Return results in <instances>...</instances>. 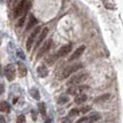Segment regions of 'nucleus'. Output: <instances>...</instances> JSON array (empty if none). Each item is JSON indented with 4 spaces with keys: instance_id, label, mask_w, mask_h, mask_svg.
I'll list each match as a JSON object with an SVG mask.
<instances>
[{
    "instance_id": "25",
    "label": "nucleus",
    "mask_w": 123,
    "mask_h": 123,
    "mask_svg": "<svg viewBox=\"0 0 123 123\" xmlns=\"http://www.w3.org/2000/svg\"><path fill=\"white\" fill-rule=\"evenodd\" d=\"M4 92H5V86H4V84H1L0 83V95Z\"/></svg>"
},
{
    "instance_id": "3",
    "label": "nucleus",
    "mask_w": 123,
    "mask_h": 123,
    "mask_svg": "<svg viewBox=\"0 0 123 123\" xmlns=\"http://www.w3.org/2000/svg\"><path fill=\"white\" fill-rule=\"evenodd\" d=\"M5 76L8 81H12L16 78V68L13 64H7L5 67Z\"/></svg>"
},
{
    "instance_id": "26",
    "label": "nucleus",
    "mask_w": 123,
    "mask_h": 123,
    "mask_svg": "<svg viewBox=\"0 0 123 123\" xmlns=\"http://www.w3.org/2000/svg\"><path fill=\"white\" fill-rule=\"evenodd\" d=\"M6 120H5V117H3L2 115H0V123H5Z\"/></svg>"
},
{
    "instance_id": "13",
    "label": "nucleus",
    "mask_w": 123,
    "mask_h": 123,
    "mask_svg": "<svg viewBox=\"0 0 123 123\" xmlns=\"http://www.w3.org/2000/svg\"><path fill=\"white\" fill-rule=\"evenodd\" d=\"M36 23H37V19L35 18V17L33 15H31L30 18H29V21H28V24L26 26V31H29L30 30H31V28L36 24Z\"/></svg>"
},
{
    "instance_id": "29",
    "label": "nucleus",
    "mask_w": 123,
    "mask_h": 123,
    "mask_svg": "<svg viewBox=\"0 0 123 123\" xmlns=\"http://www.w3.org/2000/svg\"><path fill=\"white\" fill-rule=\"evenodd\" d=\"M2 75V67H1V64H0V76Z\"/></svg>"
},
{
    "instance_id": "18",
    "label": "nucleus",
    "mask_w": 123,
    "mask_h": 123,
    "mask_svg": "<svg viewBox=\"0 0 123 123\" xmlns=\"http://www.w3.org/2000/svg\"><path fill=\"white\" fill-rule=\"evenodd\" d=\"M109 94L108 93H105V94H104V95H101V96H99V97H97V98H95V100H94V102L95 103H99V102H105V101H106L107 99L109 98Z\"/></svg>"
},
{
    "instance_id": "21",
    "label": "nucleus",
    "mask_w": 123,
    "mask_h": 123,
    "mask_svg": "<svg viewBox=\"0 0 123 123\" xmlns=\"http://www.w3.org/2000/svg\"><path fill=\"white\" fill-rule=\"evenodd\" d=\"M101 117V116L99 115V114H93L92 115L91 117H89V121H92V122H94V121H96V120H98L99 118Z\"/></svg>"
},
{
    "instance_id": "11",
    "label": "nucleus",
    "mask_w": 123,
    "mask_h": 123,
    "mask_svg": "<svg viewBox=\"0 0 123 123\" xmlns=\"http://www.w3.org/2000/svg\"><path fill=\"white\" fill-rule=\"evenodd\" d=\"M18 72L20 78H23V77H25V76L27 75L28 69H27V67L24 65V63H22V62H18Z\"/></svg>"
},
{
    "instance_id": "15",
    "label": "nucleus",
    "mask_w": 123,
    "mask_h": 123,
    "mask_svg": "<svg viewBox=\"0 0 123 123\" xmlns=\"http://www.w3.org/2000/svg\"><path fill=\"white\" fill-rule=\"evenodd\" d=\"M10 108H9V105L6 103V101H1L0 102V111L2 112H9Z\"/></svg>"
},
{
    "instance_id": "16",
    "label": "nucleus",
    "mask_w": 123,
    "mask_h": 123,
    "mask_svg": "<svg viewBox=\"0 0 123 123\" xmlns=\"http://www.w3.org/2000/svg\"><path fill=\"white\" fill-rule=\"evenodd\" d=\"M30 93L35 100H38V101L40 100V93H39V91L37 90L36 88H31V91H30Z\"/></svg>"
},
{
    "instance_id": "27",
    "label": "nucleus",
    "mask_w": 123,
    "mask_h": 123,
    "mask_svg": "<svg viewBox=\"0 0 123 123\" xmlns=\"http://www.w3.org/2000/svg\"><path fill=\"white\" fill-rule=\"evenodd\" d=\"M70 121H71V119H69V118H64L63 119V123H70Z\"/></svg>"
},
{
    "instance_id": "10",
    "label": "nucleus",
    "mask_w": 123,
    "mask_h": 123,
    "mask_svg": "<svg viewBox=\"0 0 123 123\" xmlns=\"http://www.w3.org/2000/svg\"><path fill=\"white\" fill-rule=\"evenodd\" d=\"M48 28H43V30H42V31H41V33H40V36H39V38H38V40H37V43L36 44H35V47H34V50H36L38 47H39V45L42 43V42H43V40H44V38L46 37V35H47V33H48Z\"/></svg>"
},
{
    "instance_id": "28",
    "label": "nucleus",
    "mask_w": 123,
    "mask_h": 123,
    "mask_svg": "<svg viewBox=\"0 0 123 123\" xmlns=\"http://www.w3.org/2000/svg\"><path fill=\"white\" fill-rule=\"evenodd\" d=\"M20 1H21V0H14V2H15V4H16V5H18Z\"/></svg>"
},
{
    "instance_id": "4",
    "label": "nucleus",
    "mask_w": 123,
    "mask_h": 123,
    "mask_svg": "<svg viewBox=\"0 0 123 123\" xmlns=\"http://www.w3.org/2000/svg\"><path fill=\"white\" fill-rule=\"evenodd\" d=\"M41 31V28L40 27H36L33 31H31V33L30 34V36L28 37V39H27V43H26V49L28 52H30L31 49V46H32V44L34 43V41H35V38L36 36L39 34V31Z\"/></svg>"
},
{
    "instance_id": "9",
    "label": "nucleus",
    "mask_w": 123,
    "mask_h": 123,
    "mask_svg": "<svg viewBox=\"0 0 123 123\" xmlns=\"http://www.w3.org/2000/svg\"><path fill=\"white\" fill-rule=\"evenodd\" d=\"M84 51H85V45H80V46H79L73 52V54H71V55L68 57V60L69 61H72V60H75V59L79 58L80 55L83 54Z\"/></svg>"
},
{
    "instance_id": "6",
    "label": "nucleus",
    "mask_w": 123,
    "mask_h": 123,
    "mask_svg": "<svg viewBox=\"0 0 123 123\" xmlns=\"http://www.w3.org/2000/svg\"><path fill=\"white\" fill-rule=\"evenodd\" d=\"M27 1H28V0H21V1L18 3V5L16 6L15 9H14V13H13V15H14V18H19V17L22 15V13H23V10H24L25 5H26Z\"/></svg>"
},
{
    "instance_id": "1",
    "label": "nucleus",
    "mask_w": 123,
    "mask_h": 123,
    "mask_svg": "<svg viewBox=\"0 0 123 123\" xmlns=\"http://www.w3.org/2000/svg\"><path fill=\"white\" fill-rule=\"evenodd\" d=\"M83 65L81 63H76V64H73L71 66H68L66 68H64V70L62 71L61 73V79H66V78H68L70 75L74 72H76L77 70H79L80 68H82Z\"/></svg>"
},
{
    "instance_id": "2",
    "label": "nucleus",
    "mask_w": 123,
    "mask_h": 123,
    "mask_svg": "<svg viewBox=\"0 0 123 123\" xmlns=\"http://www.w3.org/2000/svg\"><path fill=\"white\" fill-rule=\"evenodd\" d=\"M87 78H88V73L78 74L76 76H73L72 78H70L68 80L67 85H70V86H72V85H78V84H80L81 82H83L84 80H86Z\"/></svg>"
},
{
    "instance_id": "24",
    "label": "nucleus",
    "mask_w": 123,
    "mask_h": 123,
    "mask_svg": "<svg viewBox=\"0 0 123 123\" xmlns=\"http://www.w3.org/2000/svg\"><path fill=\"white\" fill-rule=\"evenodd\" d=\"M88 120H89V117H81V118H80L76 123H86Z\"/></svg>"
},
{
    "instance_id": "23",
    "label": "nucleus",
    "mask_w": 123,
    "mask_h": 123,
    "mask_svg": "<svg viewBox=\"0 0 123 123\" xmlns=\"http://www.w3.org/2000/svg\"><path fill=\"white\" fill-rule=\"evenodd\" d=\"M89 110H91V106H90V105H87V106H84V107H82V108L80 109V112L84 114V113H87V112H88Z\"/></svg>"
},
{
    "instance_id": "19",
    "label": "nucleus",
    "mask_w": 123,
    "mask_h": 123,
    "mask_svg": "<svg viewBox=\"0 0 123 123\" xmlns=\"http://www.w3.org/2000/svg\"><path fill=\"white\" fill-rule=\"evenodd\" d=\"M68 96H65V95L59 97L58 101H57V103L60 104V105H64V104H66V103H68Z\"/></svg>"
},
{
    "instance_id": "22",
    "label": "nucleus",
    "mask_w": 123,
    "mask_h": 123,
    "mask_svg": "<svg viewBox=\"0 0 123 123\" xmlns=\"http://www.w3.org/2000/svg\"><path fill=\"white\" fill-rule=\"evenodd\" d=\"M26 118H25L24 115H19L18 117H17V123H24Z\"/></svg>"
},
{
    "instance_id": "12",
    "label": "nucleus",
    "mask_w": 123,
    "mask_h": 123,
    "mask_svg": "<svg viewBox=\"0 0 123 123\" xmlns=\"http://www.w3.org/2000/svg\"><path fill=\"white\" fill-rule=\"evenodd\" d=\"M86 100H87L86 94H84V93H79V94H77V95L75 96L74 102H75L76 104L80 105V104H82L83 102H85Z\"/></svg>"
},
{
    "instance_id": "20",
    "label": "nucleus",
    "mask_w": 123,
    "mask_h": 123,
    "mask_svg": "<svg viewBox=\"0 0 123 123\" xmlns=\"http://www.w3.org/2000/svg\"><path fill=\"white\" fill-rule=\"evenodd\" d=\"M79 113H80V111L78 110L77 108H72L71 110L69 111L68 116H69V117H75V116H78Z\"/></svg>"
},
{
    "instance_id": "14",
    "label": "nucleus",
    "mask_w": 123,
    "mask_h": 123,
    "mask_svg": "<svg viewBox=\"0 0 123 123\" xmlns=\"http://www.w3.org/2000/svg\"><path fill=\"white\" fill-rule=\"evenodd\" d=\"M37 73L41 78H44V77H46L48 75V71H47V68H45L44 66H40L37 68Z\"/></svg>"
},
{
    "instance_id": "7",
    "label": "nucleus",
    "mask_w": 123,
    "mask_h": 123,
    "mask_svg": "<svg viewBox=\"0 0 123 123\" xmlns=\"http://www.w3.org/2000/svg\"><path fill=\"white\" fill-rule=\"evenodd\" d=\"M72 49V45L70 44V43H68V44H65V45H63L61 46L58 51H57V53H56V56L57 57H61V56H65V55H67L71 51Z\"/></svg>"
},
{
    "instance_id": "8",
    "label": "nucleus",
    "mask_w": 123,
    "mask_h": 123,
    "mask_svg": "<svg viewBox=\"0 0 123 123\" xmlns=\"http://www.w3.org/2000/svg\"><path fill=\"white\" fill-rule=\"evenodd\" d=\"M30 7H31V2L28 0V1H27V3H26V5H25L23 13H22V15H21L20 18L18 19V27H21L22 25L24 24V21H25V19H26V16H27V14H28L29 10H30Z\"/></svg>"
},
{
    "instance_id": "5",
    "label": "nucleus",
    "mask_w": 123,
    "mask_h": 123,
    "mask_svg": "<svg viewBox=\"0 0 123 123\" xmlns=\"http://www.w3.org/2000/svg\"><path fill=\"white\" fill-rule=\"evenodd\" d=\"M52 46V39H48L45 43L43 44V46H41V48L39 49V52L37 53L36 59H39L43 56L44 54H46V52H48L49 49Z\"/></svg>"
},
{
    "instance_id": "17",
    "label": "nucleus",
    "mask_w": 123,
    "mask_h": 123,
    "mask_svg": "<svg viewBox=\"0 0 123 123\" xmlns=\"http://www.w3.org/2000/svg\"><path fill=\"white\" fill-rule=\"evenodd\" d=\"M38 108H39V112L41 113V115L44 117L46 115V107H45L44 103H39L38 104Z\"/></svg>"
}]
</instances>
